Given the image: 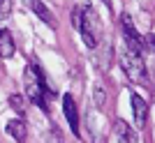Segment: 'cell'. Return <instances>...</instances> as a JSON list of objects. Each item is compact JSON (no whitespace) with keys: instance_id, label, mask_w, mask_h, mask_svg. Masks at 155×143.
<instances>
[{"instance_id":"obj_1","label":"cell","mask_w":155,"mask_h":143,"mask_svg":"<svg viewBox=\"0 0 155 143\" xmlns=\"http://www.w3.org/2000/svg\"><path fill=\"white\" fill-rule=\"evenodd\" d=\"M72 26L81 33V39L88 49H97V44H100V39H97V14L91 5L72 9Z\"/></svg>"},{"instance_id":"obj_2","label":"cell","mask_w":155,"mask_h":143,"mask_svg":"<svg viewBox=\"0 0 155 143\" xmlns=\"http://www.w3.org/2000/svg\"><path fill=\"white\" fill-rule=\"evenodd\" d=\"M120 67L127 74L130 81H137V83H148V72H146V65H143L141 53L132 51L125 46L120 51Z\"/></svg>"},{"instance_id":"obj_3","label":"cell","mask_w":155,"mask_h":143,"mask_svg":"<svg viewBox=\"0 0 155 143\" xmlns=\"http://www.w3.org/2000/svg\"><path fill=\"white\" fill-rule=\"evenodd\" d=\"M120 23H123V30H125V44H127V49L141 53L143 51V37L134 28L132 19H130V14H123V16H120Z\"/></svg>"},{"instance_id":"obj_4","label":"cell","mask_w":155,"mask_h":143,"mask_svg":"<svg viewBox=\"0 0 155 143\" xmlns=\"http://www.w3.org/2000/svg\"><path fill=\"white\" fill-rule=\"evenodd\" d=\"M114 134H116L118 143H137L139 141L137 132L130 127V122H125L123 118H116V120H114Z\"/></svg>"},{"instance_id":"obj_5","label":"cell","mask_w":155,"mask_h":143,"mask_svg":"<svg viewBox=\"0 0 155 143\" xmlns=\"http://www.w3.org/2000/svg\"><path fill=\"white\" fill-rule=\"evenodd\" d=\"M23 5L28 7V9H32V12L37 14L39 19L44 21L49 28H56V19H53V14H51V9L42 2V0H23Z\"/></svg>"},{"instance_id":"obj_6","label":"cell","mask_w":155,"mask_h":143,"mask_svg":"<svg viewBox=\"0 0 155 143\" xmlns=\"http://www.w3.org/2000/svg\"><path fill=\"white\" fill-rule=\"evenodd\" d=\"M130 104H132V113H134V122L137 127H143L146 125V120H148V104L143 102L139 95H130Z\"/></svg>"},{"instance_id":"obj_7","label":"cell","mask_w":155,"mask_h":143,"mask_svg":"<svg viewBox=\"0 0 155 143\" xmlns=\"http://www.w3.org/2000/svg\"><path fill=\"white\" fill-rule=\"evenodd\" d=\"M63 111H65V118L70 122V129L79 136V111H77V104L72 95H63Z\"/></svg>"},{"instance_id":"obj_8","label":"cell","mask_w":155,"mask_h":143,"mask_svg":"<svg viewBox=\"0 0 155 143\" xmlns=\"http://www.w3.org/2000/svg\"><path fill=\"white\" fill-rule=\"evenodd\" d=\"M7 134L14 138L16 143H23L28 138V129H26V122L21 120V118H14L7 122Z\"/></svg>"},{"instance_id":"obj_9","label":"cell","mask_w":155,"mask_h":143,"mask_svg":"<svg viewBox=\"0 0 155 143\" xmlns=\"http://www.w3.org/2000/svg\"><path fill=\"white\" fill-rule=\"evenodd\" d=\"M14 51H16V46H14V39H12V33L7 30V28H2L0 30V58H12Z\"/></svg>"},{"instance_id":"obj_10","label":"cell","mask_w":155,"mask_h":143,"mask_svg":"<svg viewBox=\"0 0 155 143\" xmlns=\"http://www.w3.org/2000/svg\"><path fill=\"white\" fill-rule=\"evenodd\" d=\"M9 106H12L19 116H26V99H23V95H19V92L9 95Z\"/></svg>"},{"instance_id":"obj_11","label":"cell","mask_w":155,"mask_h":143,"mask_svg":"<svg viewBox=\"0 0 155 143\" xmlns=\"http://www.w3.org/2000/svg\"><path fill=\"white\" fill-rule=\"evenodd\" d=\"M143 49H148V51L155 53V33H148L143 37Z\"/></svg>"},{"instance_id":"obj_12","label":"cell","mask_w":155,"mask_h":143,"mask_svg":"<svg viewBox=\"0 0 155 143\" xmlns=\"http://www.w3.org/2000/svg\"><path fill=\"white\" fill-rule=\"evenodd\" d=\"M12 12V0H0V19H5Z\"/></svg>"},{"instance_id":"obj_13","label":"cell","mask_w":155,"mask_h":143,"mask_svg":"<svg viewBox=\"0 0 155 143\" xmlns=\"http://www.w3.org/2000/svg\"><path fill=\"white\" fill-rule=\"evenodd\" d=\"M93 99H95L97 106L104 104V99H107V97H104V90H102V88H95V90H93Z\"/></svg>"},{"instance_id":"obj_14","label":"cell","mask_w":155,"mask_h":143,"mask_svg":"<svg viewBox=\"0 0 155 143\" xmlns=\"http://www.w3.org/2000/svg\"><path fill=\"white\" fill-rule=\"evenodd\" d=\"M51 143H65V141H63V136H60V132H58V129H53V132H51Z\"/></svg>"}]
</instances>
